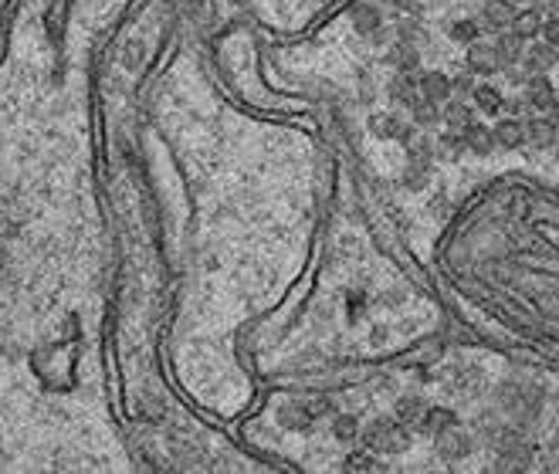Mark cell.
I'll return each mask as SVG.
<instances>
[{"label":"cell","mask_w":559,"mask_h":474,"mask_svg":"<svg viewBox=\"0 0 559 474\" xmlns=\"http://www.w3.org/2000/svg\"><path fill=\"white\" fill-rule=\"evenodd\" d=\"M404 166L377 183L383 221L444 312L559 372V156L488 143Z\"/></svg>","instance_id":"obj_1"}]
</instances>
